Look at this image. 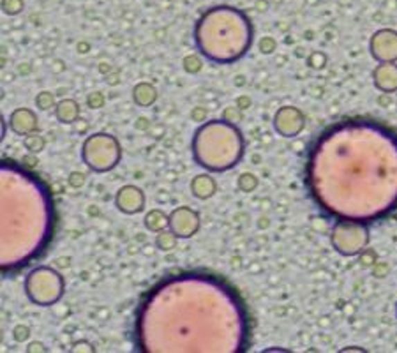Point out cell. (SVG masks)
I'll use <instances>...</instances> for the list:
<instances>
[{"mask_svg":"<svg viewBox=\"0 0 397 353\" xmlns=\"http://www.w3.org/2000/svg\"><path fill=\"white\" fill-rule=\"evenodd\" d=\"M309 194L337 221L374 223L397 210V133L373 118L335 122L312 143Z\"/></svg>","mask_w":397,"mask_h":353,"instance_id":"6da1fadb","label":"cell"},{"mask_svg":"<svg viewBox=\"0 0 397 353\" xmlns=\"http://www.w3.org/2000/svg\"><path fill=\"white\" fill-rule=\"evenodd\" d=\"M249 316L240 295L205 272H184L157 282L136 314L140 352L240 353L249 346Z\"/></svg>","mask_w":397,"mask_h":353,"instance_id":"7a4b0ae2","label":"cell"},{"mask_svg":"<svg viewBox=\"0 0 397 353\" xmlns=\"http://www.w3.org/2000/svg\"><path fill=\"white\" fill-rule=\"evenodd\" d=\"M2 274L39 258L55 232V203L39 176L2 161Z\"/></svg>","mask_w":397,"mask_h":353,"instance_id":"3957f363","label":"cell"},{"mask_svg":"<svg viewBox=\"0 0 397 353\" xmlns=\"http://www.w3.org/2000/svg\"><path fill=\"white\" fill-rule=\"evenodd\" d=\"M254 28L249 16L231 6H215L200 16L195 27L198 51L211 62H238L253 46Z\"/></svg>","mask_w":397,"mask_h":353,"instance_id":"277c9868","label":"cell"},{"mask_svg":"<svg viewBox=\"0 0 397 353\" xmlns=\"http://www.w3.org/2000/svg\"><path fill=\"white\" fill-rule=\"evenodd\" d=\"M191 150L196 165L211 173H224L242 161L245 154L244 134L231 122L214 118L195 131Z\"/></svg>","mask_w":397,"mask_h":353,"instance_id":"5b68a950","label":"cell"},{"mask_svg":"<svg viewBox=\"0 0 397 353\" xmlns=\"http://www.w3.org/2000/svg\"><path fill=\"white\" fill-rule=\"evenodd\" d=\"M66 282L60 272L51 267H37L25 279V295L32 304L50 307L64 297Z\"/></svg>","mask_w":397,"mask_h":353,"instance_id":"8992f818","label":"cell"},{"mask_svg":"<svg viewBox=\"0 0 397 353\" xmlns=\"http://www.w3.org/2000/svg\"><path fill=\"white\" fill-rule=\"evenodd\" d=\"M122 149L117 138L108 133H96L82 145V159L92 172L108 173L121 163Z\"/></svg>","mask_w":397,"mask_h":353,"instance_id":"52a82bcc","label":"cell"},{"mask_svg":"<svg viewBox=\"0 0 397 353\" xmlns=\"http://www.w3.org/2000/svg\"><path fill=\"white\" fill-rule=\"evenodd\" d=\"M330 244L339 255H362V251L369 244V228H367V223L337 221L330 232Z\"/></svg>","mask_w":397,"mask_h":353,"instance_id":"ba28073f","label":"cell"},{"mask_svg":"<svg viewBox=\"0 0 397 353\" xmlns=\"http://www.w3.org/2000/svg\"><path fill=\"white\" fill-rule=\"evenodd\" d=\"M272 126L279 136L295 138L304 131L306 117L295 106H283L274 115Z\"/></svg>","mask_w":397,"mask_h":353,"instance_id":"9c48e42d","label":"cell"},{"mask_svg":"<svg viewBox=\"0 0 397 353\" xmlns=\"http://www.w3.org/2000/svg\"><path fill=\"white\" fill-rule=\"evenodd\" d=\"M371 57L380 62H397V32L392 28H380L369 41Z\"/></svg>","mask_w":397,"mask_h":353,"instance_id":"30bf717a","label":"cell"},{"mask_svg":"<svg viewBox=\"0 0 397 353\" xmlns=\"http://www.w3.org/2000/svg\"><path fill=\"white\" fill-rule=\"evenodd\" d=\"M170 230L177 235V239H191L200 230V214L191 207H177L170 214Z\"/></svg>","mask_w":397,"mask_h":353,"instance_id":"8fae6325","label":"cell"},{"mask_svg":"<svg viewBox=\"0 0 397 353\" xmlns=\"http://www.w3.org/2000/svg\"><path fill=\"white\" fill-rule=\"evenodd\" d=\"M145 203H147L145 192L136 185H122L115 194V207L127 216H134V214L143 212Z\"/></svg>","mask_w":397,"mask_h":353,"instance_id":"7c38bea8","label":"cell"},{"mask_svg":"<svg viewBox=\"0 0 397 353\" xmlns=\"http://www.w3.org/2000/svg\"><path fill=\"white\" fill-rule=\"evenodd\" d=\"M9 129L18 136H28L39 131V118L30 108H16L9 115Z\"/></svg>","mask_w":397,"mask_h":353,"instance_id":"4fadbf2b","label":"cell"},{"mask_svg":"<svg viewBox=\"0 0 397 353\" xmlns=\"http://www.w3.org/2000/svg\"><path fill=\"white\" fill-rule=\"evenodd\" d=\"M373 83L380 92H397V62H380L373 71Z\"/></svg>","mask_w":397,"mask_h":353,"instance_id":"5bb4252c","label":"cell"},{"mask_svg":"<svg viewBox=\"0 0 397 353\" xmlns=\"http://www.w3.org/2000/svg\"><path fill=\"white\" fill-rule=\"evenodd\" d=\"M218 191V184H215V179L209 173H202V175H196L191 182V192L193 197L198 198V200H209L212 198Z\"/></svg>","mask_w":397,"mask_h":353,"instance_id":"9a60e30c","label":"cell"},{"mask_svg":"<svg viewBox=\"0 0 397 353\" xmlns=\"http://www.w3.org/2000/svg\"><path fill=\"white\" fill-rule=\"evenodd\" d=\"M55 117L60 124H66V126H71V124H76L80 120V105L78 101L74 99H62V101L57 102L55 106Z\"/></svg>","mask_w":397,"mask_h":353,"instance_id":"2e32d148","label":"cell"},{"mask_svg":"<svg viewBox=\"0 0 397 353\" xmlns=\"http://www.w3.org/2000/svg\"><path fill=\"white\" fill-rule=\"evenodd\" d=\"M157 89L148 82H140L132 87V101L140 108H148L157 101Z\"/></svg>","mask_w":397,"mask_h":353,"instance_id":"e0dca14e","label":"cell"},{"mask_svg":"<svg viewBox=\"0 0 397 353\" xmlns=\"http://www.w3.org/2000/svg\"><path fill=\"white\" fill-rule=\"evenodd\" d=\"M143 224L148 232L159 233L170 226V216H166V212L159 210V208H154V210L147 212Z\"/></svg>","mask_w":397,"mask_h":353,"instance_id":"ac0fdd59","label":"cell"},{"mask_svg":"<svg viewBox=\"0 0 397 353\" xmlns=\"http://www.w3.org/2000/svg\"><path fill=\"white\" fill-rule=\"evenodd\" d=\"M156 246L159 251L163 253H168V251H173L177 246V235L175 233L170 230V228H166V230H163V232L157 233L156 237Z\"/></svg>","mask_w":397,"mask_h":353,"instance_id":"d6986e66","label":"cell"},{"mask_svg":"<svg viewBox=\"0 0 397 353\" xmlns=\"http://www.w3.org/2000/svg\"><path fill=\"white\" fill-rule=\"evenodd\" d=\"M24 147L28 152L35 156V154L43 152L44 147H46V140H44V136H41L39 133H32L28 134V136H25Z\"/></svg>","mask_w":397,"mask_h":353,"instance_id":"ffe728a7","label":"cell"},{"mask_svg":"<svg viewBox=\"0 0 397 353\" xmlns=\"http://www.w3.org/2000/svg\"><path fill=\"white\" fill-rule=\"evenodd\" d=\"M35 106L43 111H50V110H55L57 101H55V96L51 94L50 91H43L37 94V98H35Z\"/></svg>","mask_w":397,"mask_h":353,"instance_id":"44dd1931","label":"cell"},{"mask_svg":"<svg viewBox=\"0 0 397 353\" xmlns=\"http://www.w3.org/2000/svg\"><path fill=\"white\" fill-rule=\"evenodd\" d=\"M258 188V176L253 173H242L238 176V189L244 192H253Z\"/></svg>","mask_w":397,"mask_h":353,"instance_id":"7402d4cb","label":"cell"},{"mask_svg":"<svg viewBox=\"0 0 397 353\" xmlns=\"http://www.w3.org/2000/svg\"><path fill=\"white\" fill-rule=\"evenodd\" d=\"M184 71L189 73V75H198L200 71L203 69V62L200 59V55H187L184 59Z\"/></svg>","mask_w":397,"mask_h":353,"instance_id":"603a6c76","label":"cell"},{"mask_svg":"<svg viewBox=\"0 0 397 353\" xmlns=\"http://www.w3.org/2000/svg\"><path fill=\"white\" fill-rule=\"evenodd\" d=\"M2 9L6 15H18L24 11V2L21 0H2Z\"/></svg>","mask_w":397,"mask_h":353,"instance_id":"cb8c5ba5","label":"cell"},{"mask_svg":"<svg viewBox=\"0 0 397 353\" xmlns=\"http://www.w3.org/2000/svg\"><path fill=\"white\" fill-rule=\"evenodd\" d=\"M242 111L238 106H231V108H226L224 114H222V118L228 122H231V124H237V122L242 120Z\"/></svg>","mask_w":397,"mask_h":353,"instance_id":"d4e9b609","label":"cell"},{"mask_svg":"<svg viewBox=\"0 0 397 353\" xmlns=\"http://www.w3.org/2000/svg\"><path fill=\"white\" fill-rule=\"evenodd\" d=\"M258 48H260V51L263 53V55H270V53H274L276 51V41L272 39V37H261L260 43H258Z\"/></svg>","mask_w":397,"mask_h":353,"instance_id":"484cf974","label":"cell"},{"mask_svg":"<svg viewBox=\"0 0 397 353\" xmlns=\"http://www.w3.org/2000/svg\"><path fill=\"white\" fill-rule=\"evenodd\" d=\"M103 105H105V98H103V94H99V92H92V94H89V98H87V106L92 108V110H99V108H103Z\"/></svg>","mask_w":397,"mask_h":353,"instance_id":"4316f807","label":"cell"},{"mask_svg":"<svg viewBox=\"0 0 397 353\" xmlns=\"http://www.w3.org/2000/svg\"><path fill=\"white\" fill-rule=\"evenodd\" d=\"M85 182H87L85 173H82V172H73V173H71V175H69V185H71V188L80 189V188H83V185H85Z\"/></svg>","mask_w":397,"mask_h":353,"instance_id":"83f0119b","label":"cell"},{"mask_svg":"<svg viewBox=\"0 0 397 353\" xmlns=\"http://www.w3.org/2000/svg\"><path fill=\"white\" fill-rule=\"evenodd\" d=\"M28 334H30V330H28V327L25 325H18L15 329V339L18 343L25 341V339H28Z\"/></svg>","mask_w":397,"mask_h":353,"instance_id":"f1b7e54d","label":"cell"},{"mask_svg":"<svg viewBox=\"0 0 397 353\" xmlns=\"http://www.w3.org/2000/svg\"><path fill=\"white\" fill-rule=\"evenodd\" d=\"M73 352H96V350H94V346L90 345L89 341H76L73 345Z\"/></svg>","mask_w":397,"mask_h":353,"instance_id":"f546056e","label":"cell"},{"mask_svg":"<svg viewBox=\"0 0 397 353\" xmlns=\"http://www.w3.org/2000/svg\"><path fill=\"white\" fill-rule=\"evenodd\" d=\"M191 118L195 122H205L206 110H203V108H195V110L191 111Z\"/></svg>","mask_w":397,"mask_h":353,"instance_id":"4dcf8cb0","label":"cell"},{"mask_svg":"<svg viewBox=\"0 0 397 353\" xmlns=\"http://www.w3.org/2000/svg\"><path fill=\"white\" fill-rule=\"evenodd\" d=\"M27 352H28V353H32V352H43V353H46L48 350H46V346L43 345V343L34 341V343H30V345H28Z\"/></svg>","mask_w":397,"mask_h":353,"instance_id":"1f68e13d","label":"cell"},{"mask_svg":"<svg viewBox=\"0 0 397 353\" xmlns=\"http://www.w3.org/2000/svg\"><path fill=\"white\" fill-rule=\"evenodd\" d=\"M237 106L240 110H247L251 106V99L249 98H238L237 99Z\"/></svg>","mask_w":397,"mask_h":353,"instance_id":"d6a6232c","label":"cell"},{"mask_svg":"<svg viewBox=\"0 0 397 353\" xmlns=\"http://www.w3.org/2000/svg\"><path fill=\"white\" fill-rule=\"evenodd\" d=\"M343 352H366V350H362V348H355V346H350V348H344Z\"/></svg>","mask_w":397,"mask_h":353,"instance_id":"836d02e7","label":"cell"},{"mask_svg":"<svg viewBox=\"0 0 397 353\" xmlns=\"http://www.w3.org/2000/svg\"><path fill=\"white\" fill-rule=\"evenodd\" d=\"M6 138V118H4V115H2V140Z\"/></svg>","mask_w":397,"mask_h":353,"instance_id":"e575fe53","label":"cell"}]
</instances>
